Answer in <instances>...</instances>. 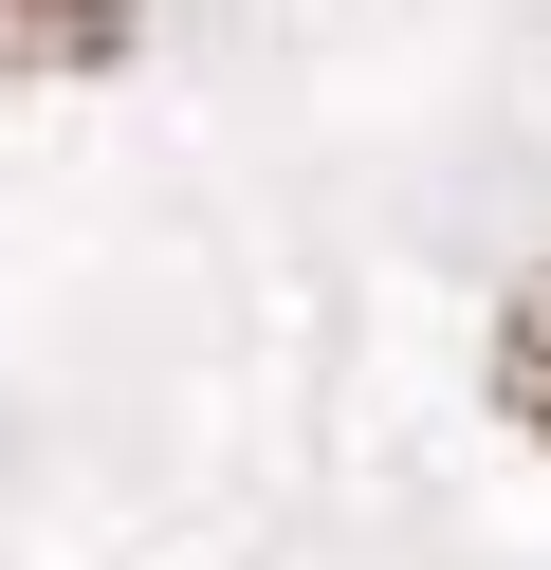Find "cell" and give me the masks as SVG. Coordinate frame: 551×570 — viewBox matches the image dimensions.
Returning a JSON list of instances; mask_svg holds the SVG:
<instances>
[{"mask_svg":"<svg viewBox=\"0 0 551 570\" xmlns=\"http://www.w3.org/2000/svg\"><path fill=\"white\" fill-rule=\"evenodd\" d=\"M129 19L147 0H0V56H19V75H110Z\"/></svg>","mask_w":551,"mask_h":570,"instance_id":"6da1fadb","label":"cell"},{"mask_svg":"<svg viewBox=\"0 0 551 570\" xmlns=\"http://www.w3.org/2000/svg\"><path fill=\"white\" fill-rule=\"evenodd\" d=\"M496 405H514V423L551 442V276H533L514 313H496Z\"/></svg>","mask_w":551,"mask_h":570,"instance_id":"7a4b0ae2","label":"cell"}]
</instances>
